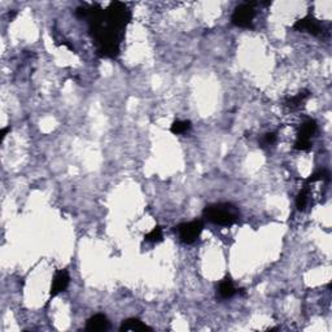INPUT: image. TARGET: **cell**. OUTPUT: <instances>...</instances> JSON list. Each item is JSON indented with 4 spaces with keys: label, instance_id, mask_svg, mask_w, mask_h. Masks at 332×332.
I'll list each match as a JSON object with an SVG mask.
<instances>
[{
    "label": "cell",
    "instance_id": "1",
    "mask_svg": "<svg viewBox=\"0 0 332 332\" xmlns=\"http://www.w3.org/2000/svg\"><path fill=\"white\" fill-rule=\"evenodd\" d=\"M76 16L88 22L99 56L116 59L120 55L121 42L131 21V11L126 4L113 2L106 9L97 4L82 6L76 9Z\"/></svg>",
    "mask_w": 332,
    "mask_h": 332
},
{
    "label": "cell",
    "instance_id": "2",
    "mask_svg": "<svg viewBox=\"0 0 332 332\" xmlns=\"http://www.w3.org/2000/svg\"><path fill=\"white\" fill-rule=\"evenodd\" d=\"M203 215L212 224L218 226H231L236 224L240 218V212L231 203L210 204L204 209Z\"/></svg>",
    "mask_w": 332,
    "mask_h": 332
},
{
    "label": "cell",
    "instance_id": "3",
    "mask_svg": "<svg viewBox=\"0 0 332 332\" xmlns=\"http://www.w3.org/2000/svg\"><path fill=\"white\" fill-rule=\"evenodd\" d=\"M256 3L239 4L231 16V24L241 29H252L253 20L256 17Z\"/></svg>",
    "mask_w": 332,
    "mask_h": 332
},
{
    "label": "cell",
    "instance_id": "4",
    "mask_svg": "<svg viewBox=\"0 0 332 332\" xmlns=\"http://www.w3.org/2000/svg\"><path fill=\"white\" fill-rule=\"evenodd\" d=\"M178 231L179 239L185 244H192L199 239L200 234L204 230V222L201 219H195L191 222H186V224L179 225L175 227Z\"/></svg>",
    "mask_w": 332,
    "mask_h": 332
},
{
    "label": "cell",
    "instance_id": "5",
    "mask_svg": "<svg viewBox=\"0 0 332 332\" xmlns=\"http://www.w3.org/2000/svg\"><path fill=\"white\" fill-rule=\"evenodd\" d=\"M293 29L297 30V31H303V32H309L312 35L318 36L323 32V26L320 24L317 18H314L313 16H306V17L301 18V20L296 21L293 25Z\"/></svg>",
    "mask_w": 332,
    "mask_h": 332
},
{
    "label": "cell",
    "instance_id": "6",
    "mask_svg": "<svg viewBox=\"0 0 332 332\" xmlns=\"http://www.w3.org/2000/svg\"><path fill=\"white\" fill-rule=\"evenodd\" d=\"M69 283H70V276H69L68 270H57L55 276H53L52 285H51V297H56L57 294L64 292L68 288Z\"/></svg>",
    "mask_w": 332,
    "mask_h": 332
},
{
    "label": "cell",
    "instance_id": "7",
    "mask_svg": "<svg viewBox=\"0 0 332 332\" xmlns=\"http://www.w3.org/2000/svg\"><path fill=\"white\" fill-rule=\"evenodd\" d=\"M238 291L239 289L235 287L231 278L226 276V278H224V279L219 282V284H218L217 294L222 300H227V299H231L232 296H235V294L238 293Z\"/></svg>",
    "mask_w": 332,
    "mask_h": 332
},
{
    "label": "cell",
    "instance_id": "8",
    "mask_svg": "<svg viewBox=\"0 0 332 332\" xmlns=\"http://www.w3.org/2000/svg\"><path fill=\"white\" fill-rule=\"evenodd\" d=\"M110 324H109V320L106 318V315L104 314H95L94 317H91L87 320L86 323V329L91 332H100V331H106L109 329Z\"/></svg>",
    "mask_w": 332,
    "mask_h": 332
},
{
    "label": "cell",
    "instance_id": "9",
    "mask_svg": "<svg viewBox=\"0 0 332 332\" xmlns=\"http://www.w3.org/2000/svg\"><path fill=\"white\" fill-rule=\"evenodd\" d=\"M121 332H143V331H152L150 326L143 323L138 318H129V319L124 320L122 326L120 327Z\"/></svg>",
    "mask_w": 332,
    "mask_h": 332
},
{
    "label": "cell",
    "instance_id": "10",
    "mask_svg": "<svg viewBox=\"0 0 332 332\" xmlns=\"http://www.w3.org/2000/svg\"><path fill=\"white\" fill-rule=\"evenodd\" d=\"M317 132V122L312 118H309L301 125L300 131L297 134V139L300 140H308L312 141V138L314 136V134Z\"/></svg>",
    "mask_w": 332,
    "mask_h": 332
},
{
    "label": "cell",
    "instance_id": "11",
    "mask_svg": "<svg viewBox=\"0 0 332 332\" xmlns=\"http://www.w3.org/2000/svg\"><path fill=\"white\" fill-rule=\"evenodd\" d=\"M309 95H310V92H309L308 90H304V91L299 92L296 96L289 97L288 100L285 101V105L288 106L289 109H293V110H294V109H299L301 105H303L304 101L308 99Z\"/></svg>",
    "mask_w": 332,
    "mask_h": 332
},
{
    "label": "cell",
    "instance_id": "12",
    "mask_svg": "<svg viewBox=\"0 0 332 332\" xmlns=\"http://www.w3.org/2000/svg\"><path fill=\"white\" fill-rule=\"evenodd\" d=\"M192 127L191 121H175L170 127V131L173 132L174 135H182L190 131Z\"/></svg>",
    "mask_w": 332,
    "mask_h": 332
},
{
    "label": "cell",
    "instance_id": "13",
    "mask_svg": "<svg viewBox=\"0 0 332 332\" xmlns=\"http://www.w3.org/2000/svg\"><path fill=\"white\" fill-rule=\"evenodd\" d=\"M308 201H309V188L308 186H305V188H303L296 197L297 209H299V210H305L306 205H308Z\"/></svg>",
    "mask_w": 332,
    "mask_h": 332
},
{
    "label": "cell",
    "instance_id": "14",
    "mask_svg": "<svg viewBox=\"0 0 332 332\" xmlns=\"http://www.w3.org/2000/svg\"><path fill=\"white\" fill-rule=\"evenodd\" d=\"M329 171L326 170V169H323V170H318L315 171L314 174H312V175L309 176L308 179H306V183H315V182H319V180H326V182H328L331 178H329Z\"/></svg>",
    "mask_w": 332,
    "mask_h": 332
},
{
    "label": "cell",
    "instance_id": "15",
    "mask_svg": "<svg viewBox=\"0 0 332 332\" xmlns=\"http://www.w3.org/2000/svg\"><path fill=\"white\" fill-rule=\"evenodd\" d=\"M276 139H278L276 132H266V134L260 139V147L261 148L270 147V145L275 144Z\"/></svg>",
    "mask_w": 332,
    "mask_h": 332
},
{
    "label": "cell",
    "instance_id": "16",
    "mask_svg": "<svg viewBox=\"0 0 332 332\" xmlns=\"http://www.w3.org/2000/svg\"><path fill=\"white\" fill-rule=\"evenodd\" d=\"M145 241L150 243H160L162 240V229L160 226H156L151 232H148L144 236Z\"/></svg>",
    "mask_w": 332,
    "mask_h": 332
},
{
    "label": "cell",
    "instance_id": "17",
    "mask_svg": "<svg viewBox=\"0 0 332 332\" xmlns=\"http://www.w3.org/2000/svg\"><path fill=\"white\" fill-rule=\"evenodd\" d=\"M312 145H313L312 141L300 140V139H297V140L294 141L293 148L297 151H309L310 148H312Z\"/></svg>",
    "mask_w": 332,
    "mask_h": 332
},
{
    "label": "cell",
    "instance_id": "18",
    "mask_svg": "<svg viewBox=\"0 0 332 332\" xmlns=\"http://www.w3.org/2000/svg\"><path fill=\"white\" fill-rule=\"evenodd\" d=\"M9 130H11V127H6V129L2 130V141L4 140V138H6V136H7V132H8Z\"/></svg>",
    "mask_w": 332,
    "mask_h": 332
}]
</instances>
